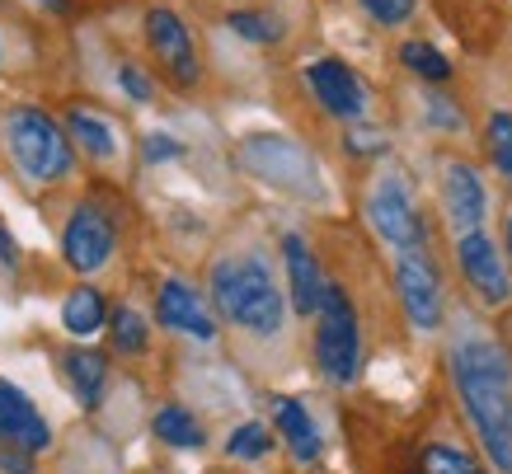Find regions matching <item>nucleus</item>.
<instances>
[{"instance_id":"nucleus-1","label":"nucleus","mask_w":512,"mask_h":474,"mask_svg":"<svg viewBox=\"0 0 512 474\" xmlns=\"http://www.w3.org/2000/svg\"><path fill=\"white\" fill-rule=\"evenodd\" d=\"M451 376L466 399V413L484 451L503 474H512V362L489 338H466L451 348Z\"/></svg>"},{"instance_id":"nucleus-2","label":"nucleus","mask_w":512,"mask_h":474,"mask_svg":"<svg viewBox=\"0 0 512 474\" xmlns=\"http://www.w3.org/2000/svg\"><path fill=\"white\" fill-rule=\"evenodd\" d=\"M212 301L226 320L249 329V334L273 338L282 329V291L268 273V263L254 254L212 263Z\"/></svg>"},{"instance_id":"nucleus-3","label":"nucleus","mask_w":512,"mask_h":474,"mask_svg":"<svg viewBox=\"0 0 512 474\" xmlns=\"http://www.w3.org/2000/svg\"><path fill=\"white\" fill-rule=\"evenodd\" d=\"M0 137H5V151L15 155V165L24 169L29 184H62L71 165H76V141L52 113L33 104H19L5 113L0 123Z\"/></svg>"},{"instance_id":"nucleus-4","label":"nucleus","mask_w":512,"mask_h":474,"mask_svg":"<svg viewBox=\"0 0 512 474\" xmlns=\"http://www.w3.org/2000/svg\"><path fill=\"white\" fill-rule=\"evenodd\" d=\"M315 357H320V371L329 381L348 385L357 376V362H362V334H357V315L353 301L343 296V287L329 282L325 296H320V310H315Z\"/></svg>"},{"instance_id":"nucleus-5","label":"nucleus","mask_w":512,"mask_h":474,"mask_svg":"<svg viewBox=\"0 0 512 474\" xmlns=\"http://www.w3.org/2000/svg\"><path fill=\"white\" fill-rule=\"evenodd\" d=\"M395 287H400L404 315H409L414 329L428 334V329L442 324V277H437L433 259H428V245L395 254Z\"/></svg>"},{"instance_id":"nucleus-6","label":"nucleus","mask_w":512,"mask_h":474,"mask_svg":"<svg viewBox=\"0 0 512 474\" xmlns=\"http://www.w3.org/2000/svg\"><path fill=\"white\" fill-rule=\"evenodd\" d=\"M367 221H372V230L390 249L428 245V226H423L419 207H414V198H409V188H404L400 179H381V184L367 193Z\"/></svg>"},{"instance_id":"nucleus-7","label":"nucleus","mask_w":512,"mask_h":474,"mask_svg":"<svg viewBox=\"0 0 512 474\" xmlns=\"http://www.w3.org/2000/svg\"><path fill=\"white\" fill-rule=\"evenodd\" d=\"M113 245H118L113 216L104 212V207H94V202H80L62 230L66 268H76V273H99V268L113 259Z\"/></svg>"},{"instance_id":"nucleus-8","label":"nucleus","mask_w":512,"mask_h":474,"mask_svg":"<svg viewBox=\"0 0 512 474\" xmlns=\"http://www.w3.org/2000/svg\"><path fill=\"white\" fill-rule=\"evenodd\" d=\"M146 43L156 52V62L165 66V76L179 85V90H193L198 85V47H193V33L188 24L174 10L156 5V10H146Z\"/></svg>"},{"instance_id":"nucleus-9","label":"nucleus","mask_w":512,"mask_h":474,"mask_svg":"<svg viewBox=\"0 0 512 474\" xmlns=\"http://www.w3.org/2000/svg\"><path fill=\"white\" fill-rule=\"evenodd\" d=\"M306 85H311L315 104L325 108L329 118L357 123V118L367 113V85H362L353 66H343L339 57H320V62L306 66Z\"/></svg>"},{"instance_id":"nucleus-10","label":"nucleus","mask_w":512,"mask_h":474,"mask_svg":"<svg viewBox=\"0 0 512 474\" xmlns=\"http://www.w3.org/2000/svg\"><path fill=\"white\" fill-rule=\"evenodd\" d=\"M456 263H461V273L475 291H480V301L489 306H503L512 296V277H508V263L498 254V245L484 235V230H466V235H456Z\"/></svg>"},{"instance_id":"nucleus-11","label":"nucleus","mask_w":512,"mask_h":474,"mask_svg":"<svg viewBox=\"0 0 512 474\" xmlns=\"http://www.w3.org/2000/svg\"><path fill=\"white\" fill-rule=\"evenodd\" d=\"M0 442L19 446V451H29V456L52 442L43 413L33 409V399L24 395L19 385H10V381H0Z\"/></svg>"},{"instance_id":"nucleus-12","label":"nucleus","mask_w":512,"mask_h":474,"mask_svg":"<svg viewBox=\"0 0 512 474\" xmlns=\"http://www.w3.org/2000/svg\"><path fill=\"white\" fill-rule=\"evenodd\" d=\"M156 320L174 334H188V338H217V320L202 310V296L188 282L170 277V282H160V296H156Z\"/></svg>"},{"instance_id":"nucleus-13","label":"nucleus","mask_w":512,"mask_h":474,"mask_svg":"<svg viewBox=\"0 0 512 474\" xmlns=\"http://www.w3.org/2000/svg\"><path fill=\"white\" fill-rule=\"evenodd\" d=\"M442 207H447V221L451 230H480L484 226V212H489V198H484V184L480 174L461 160H451L447 174H442Z\"/></svg>"},{"instance_id":"nucleus-14","label":"nucleus","mask_w":512,"mask_h":474,"mask_svg":"<svg viewBox=\"0 0 512 474\" xmlns=\"http://www.w3.org/2000/svg\"><path fill=\"white\" fill-rule=\"evenodd\" d=\"M282 259H287V277H292V306L301 310V315H315L320 310V296H325V277H320V263H315V254L306 249V240L301 235H287L282 240Z\"/></svg>"},{"instance_id":"nucleus-15","label":"nucleus","mask_w":512,"mask_h":474,"mask_svg":"<svg viewBox=\"0 0 512 474\" xmlns=\"http://www.w3.org/2000/svg\"><path fill=\"white\" fill-rule=\"evenodd\" d=\"M104 324H109V306H104V296L94 287H76L62 301V329L71 338H94Z\"/></svg>"},{"instance_id":"nucleus-16","label":"nucleus","mask_w":512,"mask_h":474,"mask_svg":"<svg viewBox=\"0 0 512 474\" xmlns=\"http://www.w3.org/2000/svg\"><path fill=\"white\" fill-rule=\"evenodd\" d=\"M273 418H278V432L287 437L296 460H315L320 456V432H315L311 413L301 409L296 399H273Z\"/></svg>"},{"instance_id":"nucleus-17","label":"nucleus","mask_w":512,"mask_h":474,"mask_svg":"<svg viewBox=\"0 0 512 474\" xmlns=\"http://www.w3.org/2000/svg\"><path fill=\"white\" fill-rule=\"evenodd\" d=\"M66 132H71V141H76L85 155H94V160H109V155L118 151L113 127L104 123V118H94L90 108H66Z\"/></svg>"},{"instance_id":"nucleus-18","label":"nucleus","mask_w":512,"mask_h":474,"mask_svg":"<svg viewBox=\"0 0 512 474\" xmlns=\"http://www.w3.org/2000/svg\"><path fill=\"white\" fill-rule=\"evenodd\" d=\"M66 371H71V385H76L80 404H99V395H104V381H109V362H104V352H90L80 348L66 357Z\"/></svg>"},{"instance_id":"nucleus-19","label":"nucleus","mask_w":512,"mask_h":474,"mask_svg":"<svg viewBox=\"0 0 512 474\" xmlns=\"http://www.w3.org/2000/svg\"><path fill=\"white\" fill-rule=\"evenodd\" d=\"M151 428H156L160 442L179 446V451H193V446H202V423L188 409H179V404H165V409L151 418Z\"/></svg>"},{"instance_id":"nucleus-20","label":"nucleus","mask_w":512,"mask_h":474,"mask_svg":"<svg viewBox=\"0 0 512 474\" xmlns=\"http://www.w3.org/2000/svg\"><path fill=\"white\" fill-rule=\"evenodd\" d=\"M400 66L409 71V76L419 80H433V85H442V80H451V62L437 52L433 43H423V38H409V43L400 47Z\"/></svg>"},{"instance_id":"nucleus-21","label":"nucleus","mask_w":512,"mask_h":474,"mask_svg":"<svg viewBox=\"0 0 512 474\" xmlns=\"http://www.w3.org/2000/svg\"><path fill=\"white\" fill-rule=\"evenodd\" d=\"M484 146H489L494 169L508 179V188H512V113H508V108L489 113V123H484Z\"/></svg>"},{"instance_id":"nucleus-22","label":"nucleus","mask_w":512,"mask_h":474,"mask_svg":"<svg viewBox=\"0 0 512 474\" xmlns=\"http://www.w3.org/2000/svg\"><path fill=\"white\" fill-rule=\"evenodd\" d=\"M226 24H231V33H240L245 43H278L282 38V19L259 15V10H231Z\"/></svg>"},{"instance_id":"nucleus-23","label":"nucleus","mask_w":512,"mask_h":474,"mask_svg":"<svg viewBox=\"0 0 512 474\" xmlns=\"http://www.w3.org/2000/svg\"><path fill=\"white\" fill-rule=\"evenodd\" d=\"M109 324H113V348L118 352H146V320H141L132 306H118L109 315Z\"/></svg>"},{"instance_id":"nucleus-24","label":"nucleus","mask_w":512,"mask_h":474,"mask_svg":"<svg viewBox=\"0 0 512 474\" xmlns=\"http://www.w3.org/2000/svg\"><path fill=\"white\" fill-rule=\"evenodd\" d=\"M423 474H484L466 451H456V446H428L423 451Z\"/></svg>"},{"instance_id":"nucleus-25","label":"nucleus","mask_w":512,"mask_h":474,"mask_svg":"<svg viewBox=\"0 0 512 474\" xmlns=\"http://www.w3.org/2000/svg\"><path fill=\"white\" fill-rule=\"evenodd\" d=\"M268 446H273V432L264 428V423H245V428L231 432V442H226V451H231L235 460H264Z\"/></svg>"},{"instance_id":"nucleus-26","label":"nucleus","mask_w":512,"mask_h":474,"mask_svg":"<svg viewBox=\"0 0 512 474\" xmlns=\"http://www.w3.org/2000/svg\"><path fill=\"white\" fill-rule=\"evenodd\" d=\"M357 5H362L381 29H400V24H409V15L419 10V0H357Z\"/></svg>"},{"instance_id":"nucleus-27","label":"nucleus","mask_w":512,"mask_h":474,"mask_svg":"<svg viewBox=\"0 0 512 474\" xmlns=\"http://www.w3.org/2000/svg\"><path fill=\"white\" fill-rule=\"evenodd\" d=\"M118 85H123V94H132L137 104H146V99L156 94V85H151V80L141 76V66H132V62L118 66Z\"/></svg>"},{"instance_id":"nucleus-28","label":"nucleus","mask_w":512,"mask_h":474,"mask_svg":"<svg viewBox=\"0 0 512 474\" xmlns=\"http://www.w3.org/2000/svg\"><path fill=\"white\" fill-rule=\"evenodd\" d=\"M428 118L437 127H461V113L451 108V99H428Z\"/></svg>"},{"instance_id":"nucleus-29","label":"nucleus","mask_w":512,"mask_h":474,"mask_svg":"<svg viewBox=\"0 0 512 474\" xmlns=\"http://www.w3.org/2000/svg\"><path fill=\"white\" fill-rule=\"evenodd\" d=\"M179 155V141L174 137H146V160L156 165V160H174Z\"/></svg>"},{"instance_id":"nucleus-30","label":"nucleus","mask_w":512,"mask_h":474,"mask_svg":"<svg viewBox=\"0 0 512 474\" xmlns=\"http://www.w3.org/2000/svg\"><path fill=\"white\" fill-rule=\"evenodd\" d=\"M24 456H29V451H24ZM19 456V446L15 451H10V446H5V451H0V470H10V474H33L29 470V460Z\"/></svg>"},{"instance_id":"nucleus-31","label":"nucleus","mask_w":512,"mask_h":474,"mask_svg":"<svg viewBox=\"0 0 512 474\" xmlns=\"http://www.w3.org/2000/svg\"><path fill=\"white\" fill-rule=\"evenodd\" d=\"M348 151H386V141L381 137H372V132H357V137H348Z\"/></svg>"},{"instance_id":"nucleus-32","label":"nucleus","mask_w":512,"mask_h":474,"mask_svg":"<svg viewBox=\"0 0 512 474\" xmlns=\"http://www.w3.org/2000/svg\"><path fill=\"white\" fill-rule=\"evenodd\" d=\"M0 263H15V240H10L5 226H0Z\"/></svg>"},{"instance_id":"nucleus-33","label":"nucleus","mask_w":512,"mask_h":474,"mask_svg":"<svg viewBox=\"0 0 512 474\" xmlns=\"http://www.w3.org/2000/svg\"><path fill=\"white\" fill-rule=\"evenodd\" d=\"M38 5H47L52 15H66V10H71V0H38Z\"/></svg>"},{"instance_id":"nucleus-34","label":"nucleus","mask_w":512,"mask_h":474,"mask_svg":"<svg viewBox=\"0 0 512 474\" xmlns=\"http://www.w3.org/2000/svg\"><path fill=\"white\" fill-rule=\"evenodd\" d=\"M503 240H508V259H512V216H508V230H503Z\"/></svg>"}]
</instances>
